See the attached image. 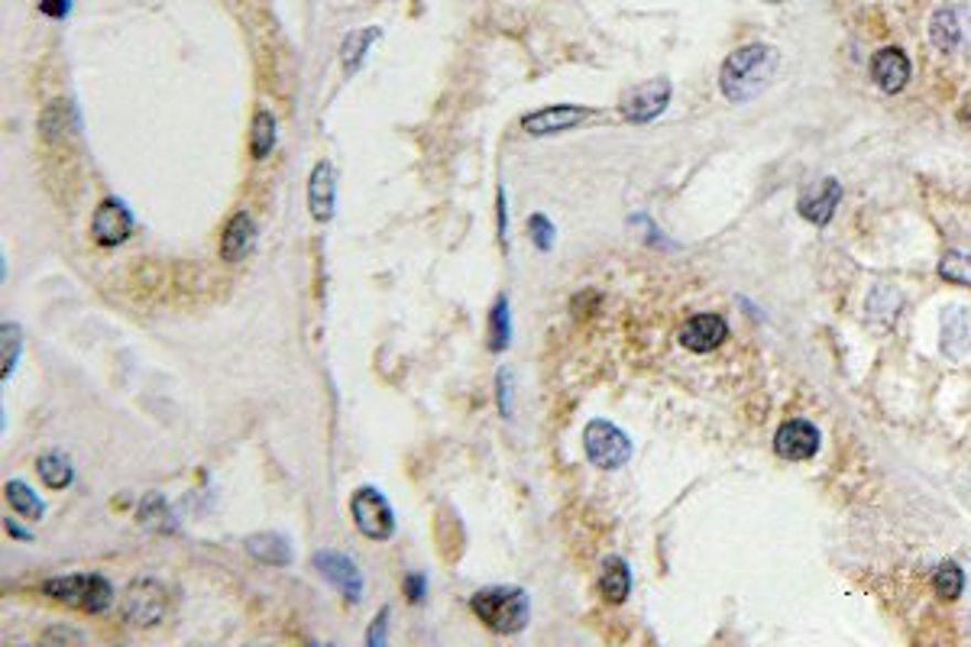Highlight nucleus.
<instances>
[{
    "mask_svg": "<svg viewBox=\"0 0 971 647\" xmlns=\"http://www.w3.org/2000/svg\"><path fill=\"white\" fill-rule=\"evenodd\" d=\"M777 72V50L765 46V43H751L741 46L728 55L719 68V88L728 100L745 104L755 95L765 91V85L775 78Z\"/></svg>",
    "mask_w": 971,
    "mask_h": 647,
    "instance_id": "f257e3e1",
    "label": "nucleus"
},
{
    "mask_svg": "<svg viewBox=\"0 0 971 647\" xmlns=\"http://www.w3.org/2000/svg\"><path fill=\"white\" fill-rule=\"evenodd\" d=\"M311 567L318 570L321 580H328L340 596L346 602H360L363 599V576L356 570V563L340 553V550H314L311 553Z\"/></svg>",
    "mask_w": 971,
    "mask_h": 647,
    "instance_id": "6e6552de",
    "label": "nucleus"
},
{
    "mask_svg": "<svg viewBox=\"0 0 971 647\" xmlns=\"http://www.w3.org/2000/svg\"><path fill=\"white\" fill-rule=\"evenodd\" d=\"M137 521L149 531H156V535H172L179 528L175 515H172V508H169V502H166L162 493H146L140 508H137Z\"/></svg>",
    "mask_w": 971,
    "mask_h": 647,
    "instance_id": "aec40b11",
    "label": "nucleus"
},
{
    "mask_svg": "<svg viewBox=\"0 0 971 647\" xmlns=\"http://www.w3.org/2000/svg\"><path fill=\"white\" fill-rule=\"evenodd\" d=\"M956 341H962V347H971V324L965 317L962 308H952L946 317H942V349L946 353H956Z\"/></svg>",
    "mask_w": 971,
    "mask_h": 647,
    "instance_id": "a878e982",
    "label": "nucleus"
},
{
    "mask_svg": "<svg viewBox=\"0 0 971 647\" xmlns=\"http://www.w3.org/2000/svg\"><path fill=\"white\" fill-rule=\"evenodd\" d=\"M256 247V224L246 211H237L221 234V259L224 262H241Z\"/></svg>",
    "mask_w": 971,
    "mask_h": 647,
    "instance_id": "2eb2a0df",
    "label": "nucleus"
},
{
    "mask_svg": "<svg viewBox=\"0 0 971 647\" xmlns=\"http://www.w3.org/2000/svg\"><path fill=\"white\" fill-rule=\"evenodd\" d=\"M3 498H7V505H10L20 518H26V521H40V518L46 515V508H43L40 496H36L26 483H20V479H10V483L3 486Z\"/></svg>",
    "mask_w": 971,
    "mask_h": 647,
    "instance_id": "4be33fe9",
    "label": "nucleus"
},
{
    "mask_svg": "<svg viewBox=\"0 0 971 647\" xmlns=\"http://www.w3.org/2000/svg\"><path fill=\"white\" fill-rule=\"evenodd\" d=\"M273 147H276V117H273V110L259 107L253 114V127H249V152H253V159H266Z\"/></svg>",
    "mask_w": 971,
    "mask_h": 647,
    "instance_id": "5701e85b",
    "label": "nucleus"
},
{
    "mask_svg": "<svg viewBox=\"0 0 971 647\" xmlns=\"http://www.w3.org/2000/svg\"><path fill=\"white\" fill-rule=\"evenodd\" d=\"M0 334H3V341H0V347H3V382H10V376H13L17 363H20V353H23V327L7 321Z\"/></svg>",
    "mask_w": 971,
    "mask_h": 647,
    "instance_id": "c85d7f7f",
    "label": "nucleus"
},
{
    "mask_svg": "<svg viewBox=\"0 0 971 647\" xmlns=\"http://www.w3.org/2000/svg\"><path fill=\"white\" fill-rule=\"evenodd\" d=\"M583 450L596 470H619L631 460L629 434L606 418H593L583 428Z\"/></svg>",
    "mask_w": 971,
    "mask_h": 647,
    "instance_id": "20e7f679",
    "label": "nucleus"
},
{
    "mask_svg": "<svg viewBox=\"0 0 971 647\" xmlns=\"http://www.w3.org/2000/svg\"><path fill=\"white\" fill-rule=\"evenodd\" d=\"M529 237H532V244L541 249V252H551L557 230H554V224H551L544 214H532V217H529Z\"/></svg>",
    "mask_w": 971,
    "mask_h": 647,
    "instance_id": "c756f323",
    "label": "nucleus"
},
{
    "mask_svg": "<svg viewBox=\"0 0 971 647\" xmlns=\"http://www.w3.org/2000/svg\"><path fill=\"white\" fill-rule=\"evenodd\" d=\"M402 590H405V596L412 605H422L425 596H428V580L422 576V573H408L405 580H402Z\"/></svg>",
    "mask_w": 971,
    "mask_h": 647,
    "instance_id": "2f4dec72",
    "label": "nucleus"
},
{
    "mask_svg": "<svg viewBox=\"0 0 971 647\" xmlns=\"http://www.w3.org/2000/svg\"><path fill=\"white\" fill-rule=\"evenodd\" d=\"M872 78L874 85L887 95H897L910 82V58L907 52L897 46H884L872 55Z\"/></svg>",
    "mask_w": 971,
    "mask_h": 647,
    "instance_id": "4468645a",
    "label": "nucleus"
},
{
    "mask_svg": "<svg viewBox=\"0 0 971 647\" xmlns=\"http://www.w3.org/2000/svg\"><path fill=\"white\" fill-rule=\"evenodd\" d=\"M939 276L952 285H969L971 289V252L952 249L939 259Z\"/></svg>",
    "mask_w": 971,
    "mask_h": 647,
    "instance_id": "cd10ccee",
    "label": "nucleus"
},
{
    "mask_svg": "<svg viewBox=\"0 0 971 647\" xmlns=\"http://www.w3.org/2000/svg\"><path fill=\"white\" fill-rule=\"evenodd\" d=\"M495 389H499V411H502V418H512V369H499Z\"/></svg>",
    "mask_w": 971,
    "mask_h": 647,
    "instance_id": "7c9ffc66",
    "label": "nucleus"
},
{
    "mask_svg": "<svg viewBox=\"0 0 971 647\" xmlns=\"http://www.w3.org/2000/svg\"><path fill=\"white\" fill-rule=\"evenodd\" d=\"M166 608H169V593L156 583V580H137L127 586L124 593V602H120V612H124V622H130L134 628H152L166 618Z\"/></svg>",
    "mask_w": 971,
    "mask_h": 647,
    "instance_id": "423d86ee",
    "label": "nucleus"
},
{
    "mask_svg": "<svg viewBox=\"0 0 971 647\" xmlns=\"http://www.w3.org/2000/svg\"><path fill=\"white\" fill-rule=\"evenodd\" d=\"M495 211H499V240L502 247L509 244V211H505V192H495Z\"/></svg>",
    "mask_w": 971,
    "mask_h": 647,
    "instance_id": "f704fd0d",
    "label": "nucleus"
},
{
    "mask_svg": "<svg viewBox=\"0 0 971 647\" xmlns=\"http://www.w3.org/2000/svg\"><path fill=\"white\" fill-rule=\"evenodd\" d=\"M599 593H602V599H606V602H612V605H619V602H626V599H629L631 570L622 557H609V560L602 563Z\"/></svg>",
    "mask_w": 971,
    "mask_h": 647,
    "instance_id": "6ab92c4d",
    "label": "nucleus"
},
{
    "mask_svg": "<svg viewBox=\"0 0 971 647\" xmlns=\"http://www.w3.org/2000/svg\"><path fill=\"white\" fill-rule=\"evenodd\" d=\"M386 625H388V605H383V608H380V615L373 618L370 632H366V645L370 647L386 645Z\"/></svg>",
    "mask_w": 971,
    "mask_h": 647,
    "instance_id": "473e14b6",
    "label": "nucleus"
},
{
    "mask_svg": "<svg viewBox=\"0 0 971 647\" xmlns=\"http://www.w3.org/2000/svg\"><path fill=\"white\" fill-rule=\"evenodd\" d=\"M3 528H7V535H10V538H17V541H30V531H23V528H20L13 518H7V521H3Z\"/></svg>",
    "mask_w": 971,
    "mask_h": 647,
    "instance_id": "e433bc0d",
    "label": "nucleus"
},
{
    "mask_svg": "<svg viewBox=\"0 0 971 647\" xmlns=\"http://www.w3.org/2000/svg\"><path fill=\"white\" fill-rule=\"evenodd\" d=\"M593 114H596L593 107H580V104H554V107H541L534 114H525L522 130L529 137H554V133H567V130L580 127Z\"/></svg>",
    "mask_w": 971,
    "mask_h": 647,
    "instance_id": "1a4fd4ad",
    "label": "nucleus"
},
{
    "mask_svg": "<svg viewBox=\"0 0 971 647\" xmlns=\"http://www.w3.org/2000/svg\"><path fill=\"white\" fill-rule=\"evenodd\" d=\"M380 36H383V33H380L376 26H366V30H356V33H350V36L343 40V50H340L343 68H346V72H356V68L363 65V58H366L370 46H373Z\"/></svg>",
    "mask_w": 971,
    "mask_h": 647,
    "instance_id": "393cba45",
    "label": "nucleus"
},
{
    "mask_svg": "<svg viewBox=\"0 0 971 647\" xmlns=\"http://www.w3.org/2000/svg\"><path fill=\"white\" fill-rule=\"evenodd\" d=\"M839 198H842V185H839L835 179H825L823 185H820L813 195H803V198H800V214H803L807 220H813L817 227H825V224L832 220V214H835Z\"/></svg>",
    "mask_w": 971,
    "mask_h": 647,
    "instance_id": "f3484780",
    "label": "nucleus"
},
{
    "mask_svg": "<svg viewBox=\"0 0 971 647\" xmlns=\"http://www.w3.org/2000/svg\"><path fill=\"white\" fill-rule=\"evenodd\" d=\"M134 227H137L134 211L120 198H104L92 214V240L104 249L127 244Z\"/></svg>",
    "mask_w": 971,
    "mask_h": 647,
    "instance_id": "0eeeda50",
    "label": "nucleus"
},
{
    "mask_svg": "<svg viewBox=\"0 0 971 647\" xmlns=\"http://www.w3.org/2000/svg\"><path fill=\"white\" fill-rule=\"evenodd\" d=\"M932 590H936V596L939 599H959L962 596V590H965V573H962V567L959 563H942L939 570H936V576H932Z\"/></svg>",
    "mask_w": 971,
    "mask_h": 647,
    "instance_id": "bb28decb",
    "label": "nucleus"
},
{
    "mask_svg": "<svg viewBox=\"0 0 971 647\" xmlns=\"http://www.w3.org/2000/svg\"><path fill=\"white\" fill-rule=\"evenodd\" d=\"M512 344V314H509V299L499 295L492 311H489V349L502 353Z\"/></svg>",
    "mask_w": 971,
    "mask_h": 647,
    "instance_id": "b1692460",
    "label": "nucleus"
},
{
    "mask_svg": "<svg viewBox=\"0 0 971 647\" xmlns=\"http://www.w3.org/2000/svg\"><path fill=\"white\" fill-rule=\"evenodd\" d=\"M46 641H75L78 645L82 635L78 632H68V628H52V632H46Z\"/></svg>",
    "mask_w": 971,
    "mask_h": 647,
    "instance_id": "c9c22d12",
    "label": "nucleus"
},
{
    "mask_svg": "<svg viewBox=\"0 0 971 647\" xmlns=\"http://www.w3.org/2000/svg\"><path fill=\"white\" fill-rule=\"evenodd\" d=\"M473 615L495 635H519L529 625V593L522 586H486L470 596Z\"/></svg>",
    "mask_w": 971,
    "mask_h": 647,
    "instance_id": "f03ea898",
    "label": "nucleus"
},
{
    "mask_svg": "<svg viewBox=\"0 0 971 647\" xmlns=\"http://www.w3.org/2000/svg\"><path fill=\"white\" fill-rule=\"evenodd\" d=\"M350 515H353V525L363 538L370 541H388L395 535V515H392V505L386 502V496L373 486H360L353 496H350Z\"/></svg>",
    "mask_w": 971,
    "mask_h": 647,
    "instance_id": "39448f33",
    "label": "nucleus"
},
{
    "mask_svg": "<svg viewBox=\"0 0 971 647\" xmlns=\"http://www.w3.org/2000/svg\"><path fill=\"white\" fill-rule=\"evenodd\" d=\"M728 337V324L723 314H693L683 327H680V344L690 353H709V349L723 347Z\"/></svg>",
    "mask_w": 971,
    "mask_h": 647,
    "instance_id": "ddd939ff",
    "label": "nucleus"
},
{
    "mask_svg": "<svg viewBox=\"0 0 971 647\" xmlns=\"http://www.w3.org/2000/svg\"><path fill=\"white\" fill-rule=\"evenodd\" d=\"M72 10V0H40V13H46L52 20H65Z\"/></svg>",
    "mask_w": 971,
    "mask_h": 647,
    "instance_id": "72a5a7b5",
    "label": "nucleus"
},
{
    "mask_svg": "<svg viewBox=\"0 0 971 647\" xmlns=\"http://www.w3.org/2000/svg\"><path fill=\"white\" fill-rule=\"evenodd\" d=\"M243 548L263 567H289L291 563L289 538L279 531H256L243 541Z\"/></svg>",
    "mask_w": 971,
    "mask_h": 647,
    "instance_id": "dca6fc26",
    "label": "nucleus"
},
{
    "mask_svg": "<svg viewBox=\"0 0 971 647\" xmlns=\"http://www.w3.org/2000/svg\"><path fill=\"white\" fill-rule=\"evenodd\" d=\"M775 450L783 460H810L820 450V431L803 418L783 421L775 434Z\"/></svg>",
    "mask_w": 971,
    "mask_h": 647,
    "instance_id": "f8f14e48",
    "label": "nucleus"
},
{
    "mask_svg": "<svg viewBox=\"0 0 971 647\" xmlns=\"http://www.w3.org/2000/svg\"><path fill=\"white\" fill-rule=\"evenodd\" d=\"M36 473H40L43 486L52 489V493L68 489L72 479H75V466H72V460H68L65 453H58V450H49V453H43V456L36 460Z\"/></svg>",
    "mask_w": 971,
    "mask_h": 647,
    "instance_id": "412c9836",
    "label": "nucleus"
},
{
    "mask_svg": "<svg viewBox=\"0 0 971 647\" xmlns=\"http://www.w3.org/2000/svg\"><path fill=\"white\" fill-rule=\"evenodd\" d=\"M43 596L82 612H104L114 602V586L100 573H68V576H49L43 580Z\"/></svg>",
    "mask_w": 971,
    "mask_h": 647,
    "instance_id": "7ed1b4c3",
    "label": "nucleus"
},
{
    "mask_svg": "<svg viewBox=\"0 0 971 647\" xmlns=\"http://www.w3.org/2000/svg\"><path fill=\"white\" fill-rule=\"evenodd\" d=\"M671 95H674V88L668 78H651L644 85H634L622 98V117L631 123H651L654 117L664 114V107L671 104Z\"/></svg>",
    "mask_w": 971,
    "mask_h": 647,
    "instance_id": "9d476101",
    "label": "nucleus"
},
{
    "mask_svg": "<svg viewBox=\"0 0 971 647\" xmlns=\"http://www.w3.org/2000/svg\"><path fill=\"white\" fill-rule=\"evenodd\" d=\"M965 30H962V20H959V10L956 7H942L932 13V23H929V40L939 52H952L959 50Z\"/></svg>",
    "mask_w": 971,
    "mask_h": 647,
    "instance_id": "a211bd4d",
    "label": "nucleus"
},
{
    "mask_svg": "<svg viewBox=\"0 0 971 647\" xmlns=\"http://www.w3.org/2000/svg\"><path fill=\"white\" fill-rule=\"evenodd\" d=\"M308 211L318 224H328L338 211V179L331 162H314L308 175Z\"/></svg>",
    "mask_w": 971,
    "mask_h": 647,
    "instance_id": "9b49d317",
    "label": "nucleus"
}]
</instances>
